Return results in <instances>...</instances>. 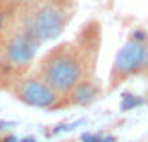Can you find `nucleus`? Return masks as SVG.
<instances>
[{
	"label": "nucleus",
	"instance_id": "nucleus-2",
	"mask_svg": "<svg viewBox=\"0 0 148 142\" xmlns=\"http://www.w3.org/2000/svg\"><path fill=\"white\" fill-rule=\"evenodd\" d=\"M75 16V0H37L16 23L39 47L57 41Z\"/></svg>",
	"mask_w": 148,
	"mask_h": 142
},
{
	"label": "nucleus",
	"instance_id": "nucleus-7",
	"mask_svg": "<svg viewBox=\"0 0 148 142\" xmlns=\"http://www.w3.org/2000/svg\"><path fill=\"white\" fill-rule=\"evenodd\" d=\"M35 2L37 0H0V33L16 25Z\"/></svg>",
	"mask_w": 148,
	"mask_h": 142
},
{
	"label": "nucleus",
	"instance_id": "nucleus-6",
	"mask_svg": "<svg viewBox=\"0 0 148 142\" xmlns=\"http://www.w3.org/2000/svg\"><path fill=\"white\" fill-rule=\"evenodd\" d=\"M101 83L97 81V77H89V79H81L79 83H75L65 95H63V106L65 108H81V106H89L93 104L99 95H101Z\"/></svg>",
	"mask_w": 148,
	"mask_h": 142
},
{
	"label": "nucleus",
	"instance_id": "nucleus-4",
	"mask_svg": "<svg viewBox=\"0 0 148 142\" xmlns=\"http://www.w3.org/2000/svg\"><path fill=\"white\" fill-rule=\"evenodd\" d=\"M140 75H148V31L142 27L132 29L114 55L108 73V91H116L126 81Z\"/></svg>",
	"mask_w": 148,
	"mask_h": 142
},
{
	"label": "nucleus",
	"instance_id": "nucleus-5",
	"mask_svg": "<svg viewBox=\"0 0 148 142\" xmlns=\"http://www.w3.org/2000/svg\"><path fill=\"white\" fill-rule=\"evenodd\" d=\"M8 93L16 102H21V104H25L29 108H35V110H45V112L65 110L63 95H59L51 85H47L35 71L27 73L16 83H12Z\"/></svg>",
	"mask_w": 148,
	"mask_h": 142
},
{
	"label": "nucleus",
	"instance_id": "nucleus-3",
	"mask_svg": "<svg viewBox=\"0 0 148 142\" xmlns=\"http://www.w3.org/2000/svg\"><path fill=\"white\" fill-rule=\"evenodd\" d=\"M39 49L18 25L0 33V89L8 91L12 83L33 71Z\"/></svg>",
	"mask_w": 148,
	"mask_h": 142
},
{
	"label": "nucleus",
	"instance_id": "nucleus-1",
	"mask_svg": "<svg viewBox=\"0 0 148 142\" xmlns=\"http://www.w3.org/2000/svg\"><path fill=\"white\" fill-rule=\"evenodd\" d=\"M101 25L87 21L69 41H61L47 49L33 71L51 85L59 95H65L81 79L95 77V67L101 47Z\"/></svg>",
	"mask_w": 148,
	"mask_h": 142
}]
</instances>
